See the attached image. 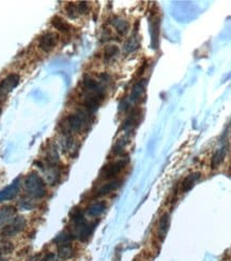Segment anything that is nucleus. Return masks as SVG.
I'll return each mask as SVG.
<instances>
[{
    "label": "nucleus",
    "instance_id": "nucleus-1",
    "mask_svg": "<svg viewBox=\"0 0 231 261\" xmlns=\"http://www.w3.org/2000/svg\"><path fill=\"white\" fill-rule=\"evenodd\" d=\"M102 82H98L95 78L86 76L83 80V103L84 109L92 115L96 113L105 98L104 76Z\"/></svg>",
    "mask_w": 231,
    "mask_h": 261
},
{
    "label": "nucleus",
    "instance_id": "nucleus-2",
    "mask_svg": "<svg viewBox=\"0 0 231 261\" xmlns=\"http://www.w3.org/2000/svg\"><path fill=\"white\" fill-rule=\"evenodd\" d=\"M72 231H70L73 238H77L79 241L85 242L88 240L95 230L97 223L90 224L86 221L84 213L79 209L75 208L71 213Z\"/></svg>",
    "mask_w": 231,
    "mask_h": 261
},
{
    "label": "nucleus",
    "instance_id": "nucleus-3",
    "mask_svg": "<svg viewBox=\"0 0 231 261\" xmlns=\"http://www.w3.org/2000/svg\"><path fill=\"white\" fill-rule=\"evenodd\" d=\"M90 114L87 113L85 109L78 110L76 113L68 115L66 119L60 124V128L66 135H70L71 133L80 132L89 121Z\"/></svg>",
    "mask_w": 231,
    "mask_h": 261
},
{
    "label": "nucleus",
    "instance_id": "nucleus-4",
    "mask_svg": "<svg viewBox=\"0 0 231 261\" xmlns=\"http://www.w3.org/2000/svg\"><path fill=\"white\" fill-rule=\"evenodd\" d=\"M27 195L33 199H41L46 195V184L36 172H30L24 181Z\"/></svg>",
    "mask_w": 231,
    "mask_h": 261
},
{
    "label": "nucleus",
    "instance_id": "nucleus-5",
    "mask_svg": "<svg viewBox=\"0 0 231 261\" xmlns=\"http://www.w3.org/2000/svg\"><path fill=\"white\" fill-rule=\"evenodd\" d=\"M129 163L128 158H123L118 160L114 163H110L108 165H106L103 167V169L101 171V178L105 180H112V178H115L116 176L119 175V173L124 169Z\"/></svg>",
    "mask_w": 231,
    "mask_h": 261
},
{
    "label": "nucleus",
    "instance_id": "nucleus-6",
    "mask_svg": "<svg viewBox=\"0 0 231 261\" xmlns=\"http://www.w3.org/2000/svg\"><path fill=\"white\" fill-rule=\"evenodd\" d=\"M26 227V220L23 216H16L7 226H4L1 230V234L4 238L14 237V235L22 232Z\"/></svg>",
    "mask_w": 231,
    "mask_h": 261
},
{
    "label": "nucleus",
    "instance_id": "nucleus-7",
    "mask_svg": "<svg viewBox=\"0 0 231 261\" xmlns=\"http://www.w3.org/2000/svg\"><path fill=\"white\" fill-rule=\"evenodd\" d=\"M20 75L11 73L0 82V98H5L20 84Z\"/></svg>",
    "mask_w": 231,
    "mask_h": 261
},
{
    "label": "nucleus",
    "instance_id": "nucleus-8",
    "mask_svg": "<svg viewBox=\"0 0 231 261\" xmlns=\"http://www.w3.org/2000/svg\"><path fill=\"white\" fill-rule=\"evenodd\" d=\"M59 41V34L56 33H46L39 40V48L44 53L52 52Z\"/></svg>",
    "mask_w": 231,
    "mask_h": 261
},
{
    "label": "nucleus",
    "instance_id": "nucleus-9",
    "mask_svg": "<svg viewBox=\"0 0 231 261\" xmlns=\"http://www.w3.org/2000/svg\"><path fill=\"white\" fill-rule=\"evenodd\" d=\"M20 185H21V178H16L9 186L0 191V202L13 199V198L17 195L18 191H20Z\"/></svg>",
    "mask_w": 231,
    "mask_h": 261
},
{
    "label": "nucleus",
    "instance_id": "nucleus-10",
    "mask_svg": "<svg viewBox=\"0 0 231 261\" xmlns=\"http://www.w3.org/2000/svg\"><path fill=\"white\" fill-rule=\"evenodd\" d=\"M16 217V208L13 206H4L0 209V229L7 226Z\"/></svg>",
    "mask_w": 231,
    "mask_h": 261
},
{
    "label": "nucleus",
    "instance_id": "nucleus-11",
    "mask_svg": "<svg viewBox=\"0 0 231 261\" xmlns=\"http://www.w3.org/2000/svg\"><path fill=\"white\" fill-rule=\"evenodd\" d=\"M141 116H142V114L139 109H134L132 113L129 115V117L127 118V120L124 121L122 129L124 130H128V132L134 130L137 126H138V123L140 122Z\"/></svg>",
    "mask_w": 231,
    "mask_h": 261
},
{
    "label": "nucleus",
    "instance_id": "nucleus-12",
    "mask_svg": "<svg viewBox=\"0 0 231 261\" xmlns=\"http://www.w3.org/2000/svg\"><path fill=\"white\" fill-rule=\"evenodd\" d=\"M146 86H147L146 79H142L140 80V82L137 83L132 90V93H131V96H130V102L138 103L141 100L143 95H145Z\"/></svg>",
    "mask_w": 231,
    "mask_h": 261
},
{
    "label": "nucleus",
    "instance_id": "nucleus-13",
    "mask_svg": "<svg viewBox=\"0 0 231 261\" xmlns=\"http://www.w3.org/2000/svg\"><path fill=\"white\" fill-rule=\"evenodd\" d=\"M121 185V181L120 180H110V181L104 183L101 188H99L98 191H97V196L99 197V196H105L109 194V193L116 191L118 188H120Z\"/></svg>",
    "mask_w": 231,
    "mask_h": 261
},
{
    "label": "nucleus",
    "instance_id": "nucleus-14",
    "mask_svg": "<svg viewBox=\"0 0 231 261\" xmlns=\"http://www.w3.org/2000/svg\"><path fill=\"white\" fill-rule=\"evenodd\" d=\"M169 226H170V216H169V214L165 213L164 215H162L160 223H159L158 234H159V238L161 240L165 239L168 230H169Z\"/></svg>",
    "mask_w": 231,
    "mask_h": 261
},
{
    "label": "nucleus",
    "instance_id": "nucleus-15",
    "mask_svg": "<svg viewBox=\"0 0 231 261\" xmlns=\"http://www.w3.org/2000/svg\"><path fill=\"white\" fill-rule=\"evenodd\" d=\"M226 154H227V146H224L221 149H218V150L214 153L213 158H212V161H211L212 168L213 169L218 168V166H220L224 162Z\"/></svg>",
    "mask_w": 231,
    "mask_h": 261
},
{
    "label": "nucleus",
    "instance_id": "nucleus-16",
    "mask_svg": "<svg viewBox=\"0 0 231 261\" xmlns=\"http://www.w3.org/2000/svg\"><path fill=\"white\" fill-rule=\"evenodd\" d=\"M111 24H112V26L115 27V29L117 30V33L121 35L126 34L129 31V27H130L129 23L121 17H118V16L114 17L111 20Z\"/></svg>",
    "mask_w": 231,
    "mask_h": 261
},
{
    "label": "nucleus",
    "instance_id": "nucleus-17",
    "mask_svg": "<svg viewBox=\"0 0 231 261\" xmlns=\"http://www.w3.org/2000/svg\"><path fill=\"white\" fill-rule=\"evenodd\" d=\"M74 256V248L70 244H62L58 246L57 257L62 260L71 259Z\"/></svg>",
    "mask_w": 231,
    "mask_h": 261
},
{
    "label": "nucleus",
    "instance_id": "nucleus-18",
    "mask_svg": "<svg viewBox=\"0 0 231 261\" xmlns=\"http://www.w3.org/2000/svg\"><path fill=\"white\" fill-rule=\"evenodd\" d=\"M52 25L55 29L61 31V33H68L71 29V26L68 25V23L65 20V18H62L61 16L58 15H56L52 18Z\"/></svg>",
    "mask_w": 231,
    "mask_h": 261
},
{
    "label": "nucleus",
    "instance_id": "nucleus-19",
    "mask_svg": "<svg viewBox=\"0 0 231 261\" xmlns=\"http://www.w3.org/2000/svg\"><path fill=\"white\" fill-rule=\"evenodd\" d=\"M199 178H200V173L199 172H194V173H192V175L187 176L182 182V191L187 192V191L192 190L193 188H194V185L197 180H199Z\"/></svg>",
    "mask_w": 231,
    "mask_h": 261
},
{
    "label": "nucleus",
    "instance_id": "nucleus-20",
    "mask_svg": "<svg viewBox=\"0 0 231 261\" xmlns=\"http://www.w3.org/2000/svg\"><path fill=\"white\" fill-rule=\"evenodd\" d=\"M159 35H160V18H154L151 24V36L153 48H158L159 45Z\"/></svg>",
    "mask_w": 231,
    "mask_h": 261
},
{
    "label": "nucleus",
    "instance_id": "nucleus-21",
    "mask_svg": "<svg viewBox=\"0 0 231 261\" xmlns=\"http://www.w3.org/2000/svg\"><path fill=\"white\" fill-rule=\"evenodd\" d=\"M138 48H139V38H138V35L134 33L127 41L126 45H124V51H126V53L130 54V53H133V52L137 51Z\"/></svg>",
    "mask_w": 231,
    "mask_h": 261
},
{
    "label": "nucleus",
    "instance_id": "nucleus-22",
    "mask_svg": "<svg viewBox=\"0 0 231 261\" xmlns=\"http://www.w3.org/2000/svg\"><path fill=\"white\" fill-rule=\"evenodd\" d=\"M119 55V48L117 45H107L104 49V61L110 62Z\"/></svg>",
    "mask_w": 231,
    "mask_h": 261
},
{
    "label": "nucleus",
    "instance_id": "nucleus-23",
    "mask_svg": "<svg viewBox=\"0 0 231 261\" xmlns=\"http://www.w3.org/2000/svg\"><path fill=\"white\" fill-rule=\"evenodd\" d=\"M106 209V204L104 202H98V203H95L92 204V206H90L88 209H87V213H88V215L90 216H99L101 215L104 211Z\"/></svg>",
    "mask_w": 231,
    "mask_h": 261
},
{
    "label": "nucleus",
    "instance_id": "nucleus-24",
    "mask_svg": "<svg viewBox=\"0 0 231 261\" xmlns=\"http://www.w3.org/2000/svg\"><path fill=\"white\" fill-rule=\"evenodd\" d=\"M72 239H74L72 233L70 231L66 230V231L60 232L57 235V237L54 239V242L59 246V245H62V244H67L68 242H70Z\"/></svg>",
    "mask_w": 231,
    "mask_h": 261
},
{
    "label": "nucleus",
    "instance_id": "nucleus-25",
    "mask_svg": "<svg viewBox=\"0 0 231 261\" xmlns=\"http://www.w3.org/2000/svg\"><path fill=\"white\" fill-rule=\"evenodd\" d=\"M66 15L74 20L78 16V9H77V4H75L73 2H68L66 7Z\"/></svg>",
    "mask_w": 231,
    "mask_h": 261
},
{
    "label": "nucleus",
    "instance_id": "nucleus-26",
    "mask_svg": "<svg viewBox=\"0 0 231 261\" xmlns=\"http://www.w3.org/2000/svg\"><path fill=\"white\" fill-rule=\"evenodd\" d=\"M14 250L13 244L11 242H0V255H8L11 254Z\"/></svg>",
    "mask_w": 231,
    "mask_h": 261
},
{
    "label": "nucleus",
    "instance_id": "nucleus-27",
    "mask_svg": "<svg viewBox=\"0 0 231 261\" xmlns=\"http://www.w3.org/2000/svg\"><path fill=\"white\" fill-rule=\"evenodd\" d=\"M20 206L24 210H33L35 207V204H34V201L33 200V198L29 197V199H26V198L21 199Z\"/></svg>",
    "mask_w": 231,
    "mask_h": 261
},
{
    "label": "nucleus",
    "instance_id": "nucleus-28",
    "mask_svg": "<svg viewBox=\"0 0 231 261\" xmlns=\"http://www.w3.org/2000/svg\"><path fill=\"white\" fill-rule=\"evenodd\" d=\"M127 142L128 141L126 139H120L119 141H117L116 145L114 146V149H112V151H114V153H116V154L121 153V151L123 150L124 147H126Z\"/></svg>",
    "mask_w": 231,
    "mask_h": 261
},
{
    "label": "nucleus",
    "instance_id": "nucleus-29",
    "mask_svg": "<svg viewBox=\"0 0 231 261\" xmlns=\"http://www.w3.org/2000/svg\"><path fill=\"white\" fill-rule=\"evenodd\" d=\"M78 9V14H86L89 11V3L86 1H80L77 4Z\"/></svg>",
    "mask_w": 231,
    "mask_h": 261
},
{
    "label": "nucleus",
    "instance_id": "nucleus-30",
    "mask_svg": "<svg viewBox=\"0 0 231 261\" xmlns=\"http://www.w3.org/2000/svg\"><path fill=\"white\" fill-rule=\"evenodd\" d=\"M41 261H57V258H56V255L54 254H47Z\"/></svg>",
    "mask_w": 231,
    "mask_h": 261
},
{
    "label": "nucleus",
    "instance_id": "nucleus-31",
    "mask_svg": "<svg viewBox=\"0 0 231 261\" xmlns=\"http://www.w3.org/2000/svg\"><path fill=\"white\" fill-rule=\"evenodd\" d=\"M0 261H7L5 259H2V258H0Z\"/></svg>",
    "mask_w": 231,
    "mask_h": 261
},
{
    "label": "nucleus",
    "instance_id": "nucleus-32",
    "mask_svg": "<svg viewBox=\"0 0 231 261\" xmlns=\"http://www.w3.org/2000/svg\"><path fill=\"white\" fill-rule=\"evenodd\" d=\"M0 114H1V107H0Z\"/></svg>",
    "mask_w": 231,
    "mask_h": 261
},
{
    "label": "nucleus",
    "instance_id": "nucleus-33",
    "mask_svg": "<svg viewBox=\"0 0 231 261\" xmlns=\"http://www.w3.org/2000/svg\"><path fill=\"white\" fill-rule=\"evenodd\" d=\"M115 261H119V258H118V259H116V260H115Z\"/></svg>",
    "mask_w": 231,
    "mask_h": 261
}]
</instances>
